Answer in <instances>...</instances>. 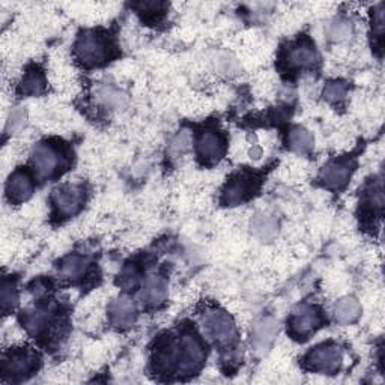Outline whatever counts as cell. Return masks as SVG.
<instances>
[{
	"label": "cell",
	"instance_id": "d4e9b609",
	"mask_svg": "<svg viewBox=\"0 0 385 385\" xmlns=\"http://www.w3.org/2000/svg\"><path fill=\"white\" fill-rule=\"evenodd\" d=\"M353 33V25L348 20H336L333 25L328 28V37L334 42L345 41Z\"/></svg>",
	"mask_w": 385,
	"mask_h": 385
},
{
	"label": "cell",
	"instance_id": "9a60e30c",
	"mask_svg": "<svg viewBox=\"0 0 385 385\" xmlns=\"http://www.w3.org/2000/svg\"><path fill=\"white\" fill-rule=\"evenodd\" d=\"M110 321L111 325L116 328H128L135 321V305L127 298L121 297L110 307Z\"/></svg>",
	"mask_w": 385,
	"mask_h": 385
},
{
	"label": "cell",
	"instance_id": "7c38bea8",
	"mask_svg": "<svg viewBox=\"0 0 385 385\" xmlns=\"http://www.w3.org/2000/svg\"><path fill=\"white\" fill-rule=\"evenodd\" d=\"M226 152V140L220 133L205 131L197 140V155L205 164L220 161Z\"/></svg>",
	"mask_w": 385,
	"mask_h": 385
},
{
	"label": "cell",
	"instance_id": "ba28073f",
	"mask_svg": "<svg viewBox=\"0 0 385 385\" xmlns=\"http://www.w3.org/2000/svg\"><path fill=\"white\" fill-rule=\"evenodd\" d=\"M324 318L322 313L312 307V305H305L301 307L298 312L293 313L289 319V333L297 341H305L309 338L310 334H313L319 326H322Z\"/></svg>",
	"mask_w": 385,
	"mask_h": 385
},
{
	"label": "cell",
	"instance_id": "ffe728a7",
	"mask_svg": "<svg viewBox=\"0 0 385 385\" xmlns=\"http://www.w3.org/2000/svg\"><path fill=\"white\" fill-rule=\"evenodd\" d=\"M45 89V78L39 70L29 71L20 83L18 92L21 95H41Z\"/></svg>",
	"mask_w": 385,
	"mask_h": 385
},
{
	"label": "cell",
	"instance_id": "83f0119b",
	"mask_svg": "<svg viewBox=\"0 0 385 385\" xmlns=\"http://www.w3.org/2000/svg\"><path fill=\"white\" fill-rule=\"evenodd\" d=\"M138 281H139V273L134 267H127L126 269H123L122 274L119 276V280H118L119 285L126 289L135 288L138 286Z\"/></svg>",
	"mask_w": 385,
	"mask_h": 385
},
{
	"label": "cell",
	"instance_id": "f546056e",
	"mask_svg": "<svg viewBox=\"0 0 385 385\" xmlns=\"http://www.w3.org/2000/svg\"><path fill=\"white\" fill-rule=\"evenodd\" d=\"M25 123H26V111L25 110H16V111H13V115H11V118L8 121L6 131L8 133H16L23 126H25Z\"/></svg>",
	"mask_w": 385,
	"mask_h": 385
},
{
	"label": "cell",
	"instance_id": "2e32d148",
	"mask_svg": "<svg viewBox=\"0 0 385 385\" xmlns=\"http://www.w3.org/2000/svg\"><path fill=\"white\" fill-rule=\"evenodd\" d=\"M167 293V283L160 276H151L145 281L142 291V302L146 305H157L164 301Z\"/></svg>",
	"mask_w": 385,
	"mask_h": 385
},
{
	"label": "cell",
	"instance_id": "44dd1931",
	"mask_svg": "<svg viewBox=\"0 0 385 385\" xmlns=\"http://www.w3.org/2000/svg\"><path fill=\"white\" fill-rule=\"evenodd\" d=\"M89 265V260L78 255L66 256L61 262V273L63 277L68 279H78L86 273Z\"/></svg>",
	"mask_w": 385,
	"mask_h": 385
},
{
	"label": "cell",
	"instance_id": "4fadbf2b",
	"mask_svg": "<svg viewBox=\"0 0 385 385\" xmlns=\"http://www.w3.org/2000/svg\"><path fill=\"white\" fill-rule=\"evenodd\" d=\"M32 191H33V184L26 171L18 169V171H16L9 176L6 183V196L11 202L14 203L25 202L32 196Z\"/></svg>",
	"mask_w": 385,
	"mask_h": 385
},
{
	"label": "cell",
	"instance_id": "6da1fadb",
	"mask_svg": "<svg viewBox=\"0 0 385 385\" xmlns=\"http://www.w3.org/2000/svg\"><path fill=\"white\" fill-rule=\"evenodd\" d=\"M207 358V350L197 334L185 331L178 341L163 338L154 350L152 363L155 370L172 375H192Z\"/></svg>",
	"mask_w": 385,
	"mask_h": 385
},
{
	"label": "cell",
	"instance_id": "cb8c5ba5",
	"mask_svg": "<svg viewBox=\"0 0 385 385\" xmlns=\"http://www.w3.org/2000/svg\"><path fill=\"white\" fill-rule=\"evenodd\" d=\"M0 301H2V310L5 314H8L11 310H13L18 301L16 283L6 277L2 281V293H0Z\"/></svg>",
	"mask_w": 385,
	"mask_h": 385
},
{
	"label": "cell",
	"instance_id": "7a4b0ae2",
	"mask_svg": "<svg viewBox=\"0 0 385 385\" xmlns=\"http://www.w3.org/2000/svg\"><path fill=\"white\" fill-rule=\"evenodd\" d=\"M113 50H115L113 42L104 32L99 30L82 33L74 45L75 58L85 66H97L107 62L113 54Z\"/></svg>",
	"mask_w": 385,
	"mask_h": 385
},
{
	"label": "cell",
	"instance_id": "3957f363",
	"mask_svg": "<svg viewBox=\"0 0 385 385\" xmlns=\"http://www.w3.org/2000/svg\"><path fill=\"white\" fill-rule=\"evenodd\" d=\"M39 367V357L29 348H16L4 357V377L13 381H23L32 377Z\"/></svg>",
	"mask_w": 385,
	"mask_h": 385
},
{
	"label": "cell",
	"instance_id": "277c9868",
	"mask_svg": "<svg viewBox=\"0 0 385 385\" xmlns=\"http://www.w3.org/2000/svg\"><path fill=\"white\" fill-rule=\"evenodd\" d=\"M32 164L38 178L47 179L59 173L62 167H66L68 155L58 146L41 143L32 152Z\"/></svg>",
	"mask_w": 385,
	"mask_h": 385
},
{
	"label": "cell",
	"instance_id": "f1b7e54d",
	"mask_svg": "<svg viewBox=\"0 0 385 385\" xmlns=\"http://www.w3.org/2000/svg\"><path fill=\"white\" fill-rule=\"evenodd\" d=\"M188 143H190V134L187 131L179 133L171 145V154L173 155L183 154L188 148Z\"/></svg>",
	"mask_w": 385,
	"mask_h": 385
},
{
	"label": "cell",
	"instance_id": "5bb4252c",
	"mask_svg": "<svg viewBox=\"0 0 385 385\" xmlns=\"http://www.w3.org/2000/svg\"><path fill=\"white\" fill-rule=\"evenodd\" d=\"M277 333H279V322L276 319L264 318L262 321H259L253 328V337H252L253 346L257 353H265V350L269 348V345L273 343Z\"/></svg>",
	"mask_w": 385,
	"mask_h": 385
},
{
	"label": "cell",
	"instance_id": "30bf717a",
	"mask_svg": "<svg viewBox=\"0 0 385 385\" xmlns=\"http://www.w3.org/2000/svg\"><path fill=\"white\" fill-rule=\"evenodd\" d=\"M354 171L355 163L353 158H337L322 169L319 179L328 188H342L348 184Z\"/></svg>",
	"mask_w": 385,
	"mask_h": 385
},
{
	"label": "cell",
	"instance_id": "e0dca14e",
	"mask_svg": "<svg viewBox=\"0 0 385 385\" xmlns=\"http://www.w3.org/2000/svg\"><path fill=\"white\" fill-rule=\"evenodd\" d=\"M361 207H363L365 212H369L370 215L375 214V211H382L384 207V192H382V183L369 184L366 187L363 202H361Z\"/></svg>",
	"mask_w": 385,
	"mask_h": 385
},
{
	"label": "cell",
	"instance_id": "52a82bcc",
	"mask_svg": "<svg viewBox=\"0 0 385 385\" xmlns=\"http://www.w3.org/2000/svg\"><path fill=\"white\" fill-rule=\"evenodd\" d=\"M85 199H86V192L83 185L66 184L56 188L53 191V197H51L54 214L62 219L73 217V215H75L82 209Z\"/></svg>",
	"mask_w": 385,
	"mask_h": 385
},
{
	"label": "cell",
	"instance_id": "484cf974",
	"mask_svg": "<svg viewBox=\"0 0 385 385\" xmlns=\"http://www.w3.org/2000/svg\"><path fill=\"white\" fill-rule=\"evenodd\" d=\"M346 85L342 82H330L324 87V97L330 103H338L345 98Z\"/></svg>",
	"mask_w": 385,
	"mask_h": 385
},
{
	"label": "cell",
	"instance_id": "7402d4cb",
	"mask_svg": "<svg viewBox=\"0 0 385 385\" xmlns=\"http://www.w3.org/2000/svg\"><path fill=\"white\" fill-rule=\"evenodd\" d=\"M313 135L302 127L293 128L291 133V146L300 154H307L313 148Z\"/></svg>",
	"mask_w": 385,
	"mask_h": 385
},
{
	"label": "cell",
	"instance_id": "d6986e66",
	"mask_svg": "<svg viewBox=\"0 0 385 385\" xmlns=\"http://www.w3.org/2000/svg\"><path fill=\"white\" fill-rule=\"evenodd\" d=\"M336 319L341 324H353L358 319L361 313V307L355 298H343L336 305Z\"/></svg>",
	"mask_w": 385,
	"mask_h": 385
},
{
	"label": "cell",
	"instance_id": "5b68a950",
	"mask_svg": "<svg viewBox=\"0 0 385 385\" xmlns=\"http://www.w3.org/2000/svg\"><path fill=\"white\" fill-rule=\"evenodd\" d=\"M342 350L334 343H322L314 346L310 353L304 357V367L312 372L326 373L331 375L342 366Z\"/></svg>",
	"mask_w": 385,
	"mask_h": 385
},
{
	"label": "cell",
	"instance_id": "603a6c76",
	"mask_svg": "<svg viewBox=\"0 0 385 385\" xmlns=\"http://www.w3.org/2000/svg\"><path fill=\"white\" fill-rule=\"evenodd\" d=\"M49 321H50V316L45 312H32L23 318V324H25L26 330L35 337L45 331V328H47L49 325Z\"/></svg>",
	"mask_w": 385,
	"mask_h": 385
},
{
	"label": "cell",
	"instance_id": "4dcf8cb0",
	"mask_svg": "<svg viewBox=\"0 0 385 385\" xmlns=\"http://www.w3.org/2000/svg\"><path fill=\"white\" fill-rule=\"evenodd\" d=\"M99 97L104 99V103L109 104V106H119L121 101H122V95L119 92H115V90L110 89V87H106L99 92Z\"/></svg>",
	"mask_w": 385,
	"mask_h": 385
},
{
	"label": "cell",
	"instance_id": "9c48e42d",
	"mask_svg": "<svg viewBox=\"0 0 385 385\" xmlns=\"http://www.w3.org/2000/svg\"><path fill=\"white\" fill-rule=\"evenodd\" d=\"M205 328L209 337L219 345H232L236 338L235 322L231 316L223 310H212L205 316Z\"/></svg>",
	"mask_w": 385,
	"mask_h": 385
},
{
	"label": "cell",
	"instance_id": "ac0fdd59",
	"mask_svg": "<svg viewBox=\"0 0 385 385\" xmlns=\"http://www.w3.org/2000/svg\"><path fill=\"white\" fill-rule=\"evenodd\" d=\"M252 231L262 241H269L277 233V221L271 215L257 214L252 221Z\"/></svg>",
	"mask_w": 385,
	"mask_h": 385
},
{
	"label": "cell",
	"instance_id": "8fae6325",
	"mask_svg": "<svg viewBox=\"0 0 385 385\" xmlns=\"http://www.w3.org/2000/svg\"><path fill=\"white\" fill-rule=\"evenodd\" d=\"M318 53H316L314 44L310 39H301L283 54V62H285L288 70H304V68H312L318 62Z\"/></svg>",
	"mask_w": 385,
	"mask_h": 385
},
{
	"label": "cell",
	"instance_id": "8992f818",
	"mask_svg": "<svg viewBox=\"0 0 385 385\" xmlns=\"http://www.w3.org/2000/svg\"><path fill=\"white\" fill-rule=\"evenodd\" d=\"M259 190V178L255 173L243 172L236 173L221 192V203L224 207L241 205L250 199Z\"/></svg>",
	"mask_w": 385,
	"mask_h": 385
},
{
	"label": "cell",
	"instance_id": "4316f807",
	"mask_svg": "<svg viewBox=\"0 0 385 385\" xmlns=\"http://www.w3.org/2000/svg\"><path fill=\"white\" fill-rule=\"evenodd\" d=\"M215 66H217V70L221 74H236L238 71V63L233 56H231L229 53L219 54L217 61H215Z\"/></svg>",
	"mask_w": 385,
	"mask_h": 385
}]
</instances>
